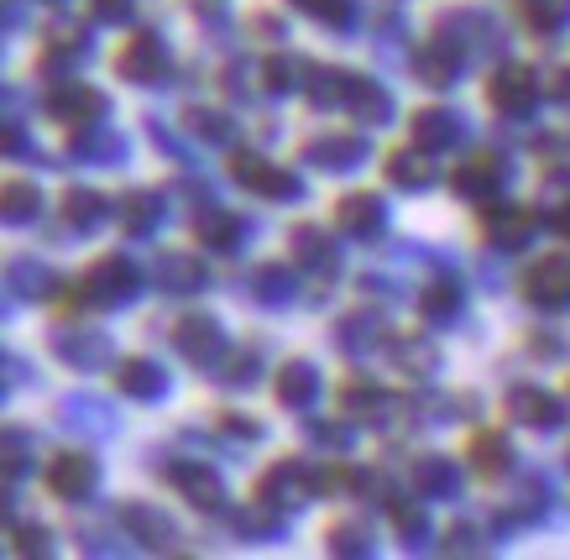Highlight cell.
I'll return each instance as SVG.
<instances>
[{"label": "cell", "instance_id": "15", "mask_svg": "<svg viewBox=\"0 0 570 560\" xmlns=\"http://www.w3.org/2000/svg\"><path fill=\"white\" fill-rule=\"evenodd\" d=\"M409 488H414V498H430V503H440V498H461V472H455V461L440 451H424L409 461Z\"/></svg>", "mask_w": 570, "mask_h": 560}, {"label": "cell", "instance_id": "20", "mask_svg": "<svg viewBox=\"0 0 570 560\" xmlns=\"http://www.w3.org/2000/svg\"><path fill=\"white\" fill-rule=\"evenodd\" d=\"M174 346L189 356L194 367H209V362H220V351H225L220 320H209V315H184V320L174 325Z\"/></svg>", "mask_w": 570, "mask_h": 560}, {"label": "cell", "instance_id": "51", "mask_svg": "<svg viewBox=\"0 0 570 560\" xmlns=\"http://www.w3.org/2000/svg\"><path fill=\"white\" fill-rule=\"evenodd\" d=\"M27 466H32V435L11 424V430H6V482H17Z\"/></svg>", "mask_w": 570, "mask_h": 560}, {"label": "cell", "instance_id": "61", "mask_svg": "<svg viewBox=\"0 0 570 560\" xmlns=\"http://www.w3.org/2000/svg\"><path fill=\"white\" fill-rule=\"evenodd\" d=\"M48 6H63V0H48Z\"/></svg>", "mask_w": 570, "mask_h": 560}, {"label": "cell", "instance_id": "36", "mask_svg": "<svg viewBox=\"0 0 570 560\" xmlns=\"http://www.w3.org/2000/svg\"><path fill=\"white\" fill-rule=\"evenodd\" d=\"M419 315H424V325H450V320L461 315V283L430 278L419 288Z\"/></svg>", "mask_w": 570, "mask_h": 560}, {"label": "cell", "instance_id": "39", "mask_svg": "<svg viewBox=\"0 0 570 560\" xmlns=\"http://www.w3.org/2000/svg\"><path fill=\"white\" fill-rule=\"evenodd\" d=\"M105 215H110V205H105L95 189H69L63 194V226L79 230V236H89V230L105 226Z\"/></svg>", "mask_w": 570, "mask_h": 560}, {"label": "cell", "instance_id": "35", "mask_svg": "<svg viewBox=\"0 0 570 560\" xmlns=\"http://www.w3.org/2000/svg\"><path fill=\"white\" fill-rule=\"evenodd\" d=\"M320 399V372L314 362H288V367L277 372V403L283 409H314Z\"/></svg>", "mask_w": 570, "mask_h": 560}, {"label": "cell", "instance_id": "2", "mask_svg": "<svg viewBox=\"0 0 570 560\" xmlns=\"http://www.w3.org/2000/svg\"><path fill=\"white\" fill-rule=\"evenodd\" d=\"M52 356L73 372H100L116 362V346L105 331H89V325H52Z\"/></svg>", "mask_w": 570, "mask_h": 560}, {"label": "cell", "instance_id": "56", "mask_svg": "<svg viewBox=\"0 0 570 560\" xmlns=\"http://www.w3.org/2000/svg\"><path fill=\"white\" fill-rule=\"evenodd\" d=\"M220 430L230 440H262V424L257 420H242V414H220Z\"/></svg>", "mask_w": 570, "mask_h": 560}, {"label": "cell", "instance_id": "8", "mask_svg": "<svg viewBox=\"0 0 570 560\" xmlns=\"http://www.w3.org/2000/svg\"><path fill=\"white\" fill-rule=\"evenodd\" d=\"M320 472H314L309 461H277L273 472L257 482V498H267V503H277V508H304V503H314L320 498Z\"/></svg>", "mask_w": 570, "mask_h": 560}, {"label": "cell", "instance_id": "37", "mask_svg": "<svg viewBox=\"0 0 570 560\" xmlns=\"http://www.w3.org/2000/svg\"><path fill=\"white\" fill-rule=\"evenodd\" d=\"M351 116H356V121L362 126H387L393 121V95H387V89L377 85V79H362V73H356V85H351Z\"/></svg>", "mask_w": 570, "mask_h": 560}, {"label": "cell", "instance_id": "17", "mask_svg": "<svg viewBox=\"0 0 570 560\" xmlns=\"http://www.w3.org/2000/svg\"><path fill=\"white\" fill-rule=\"evenodd\" d=\"M335 230L351 236V242H377L382 230H387V205H382L377 194H346L335 205Z\"/></svg>", "mask_w": 570, "mask_h": 560}, {"label": "cell", "instance_id": "21", "mask_svg": "<svg viewBox=\"0 0 570 560\" xmlns=\"http://www.w3.org/2000/svg\"><path fill=\"white\" fill-rule=\"evenodd\" d=\"M288 257H294V267L314 273V278H335V273H341V252L330 246V236L320 226L288 230Z\"/></svg>", "mask_w": 570, "mask_h": 560}, {"label": "cell", "instance_id": "30", "mask_svg": "<svg viewBox=\"0 0 570 560\" xmlns=\"http://www.w3.org/2000/svg\"><path fill=\"white\" fill-rule=\"evenodd\" d=\"M246 288H252V298H257L262 310H283V304H294L298 278L288 273V263H262Z\"/></svg>", "mask_w": 570, "mask_h": 560}, {"label": "cell", "instance_id": "7", "mask_svg": "<svg viewBox=\"0 0 570 560\" xmlns=\"http://www.w3.org/2000/svg\"><path fill=\"white\" fill-rule=\"evenodd\" d=\"M487 100H492V110H498V116H508V121H529V116H534V106H539V73L523 69V63H508V69L492 73Z\"/></svg>", "mask_w": 570, "mask_h": 560}, {"label": "cell", "instance_id": "42", "mask_svg": "<svg viewBox=\"0 0 570 560\" xmlns=\"http://www.w3.org/2000/svg\"><path fill=\"white\" fill-rule=\"evenodd\" d=\"M304 73H309V63H304V58H294V53H273L267 63H262V89H267V95H294V89L309 85Z\"/></svg>", "mask_w": 570, "mask_h": 560}, {"label": "cell", "instance_id": "1", "mask_svg": "<svg viewBox=\"0 0 570 560\" xmlns=\"http://www.w3.org/2000/svg\"><path fill=\"white\" fill-rule=\"evenodd\" d=\"M137 294H141V273L121 252L95 257V263L85 267V278H79V298H85L89 310H126Z\"/></svg>", "mask_w": 570, "mask_h": 560}, {"label": "cell", "instance_id": "59", "mask_svg": "<svg viewBox=\"0 0 570 560\" xmlns=\"http://www.w3.org/2000/svg\"><path fill=\"white\" fill-rule=\"evenodd\" d=\"M554 100H566V106H570V69L554 73Z\"/></svg>", "mask_w": 570, "mask_h": 560}, {"label": "cell", "instance_id": "5", "mask_svg": "<svg viewBox=\"0 0 570 560\" xmlns=\"http://www.w3.org/2000/svg\"><path fill=\"white\" fill-rule=\"evenodd\" d=\"M157 472L168 477L178 488V498L189 508H199V513H220L225 508V482L215 466H205V461H163Z\"/></svg>", "mask_w": 570, "mask_h": 560}, {"label": "cell", "instance_id": "57", "mask_svg": "<svg viewBox=\"0 0 570 560\" xmlns=\"http://www.w3.org/2000/svg\"><path fill=\"white\" fill-rule=\"evenodd\" d=\"M550 226L560 230V236H570V199H560V205L550 210Z\"/></svg>", "mask_w": 570, "mask_h": 560}, {"label": "cell", "instance_id": "14", "mask_svg": "<svg viewBox=\"0 0 570 560\" xmlns=\"http://www.w3.org/2000/svg\"><path fill=\"white\" fill-rule=\"evenodd\" d=\"M471 58L455 48V42H445V37L434 32L424 48L414 53V73H419V85H434V89H450V85H461V73H466Z\"/></svg>", "mask_w": 570, "mask_h": 560}, {"label": "cell", "instance_id": "26", "mask_svg": "<svg viewBox=\"0 0 570 560\" xmlns=\"http://www.w3.org/2000/svg\"><path fill=\"white\" fill-rule=\"evenodd\" d=\"M116 387L137 403H157L168 393V372L157 367V362H147V356H126L121 367H116Z\"/></svg>", "mask_w": 570, "mask_h": 560}, {"label": "cell", "instance_id": "9", "mask_svg": "<svg viewBox=\"0 0 570 560\" xmlns=\"http://www.w3.org/2000/svg\"><path fill=\"white\" fill-rule=\"evenodd\" d=\"M168 69H174V58H168V42L157 32H137V37H126V48L121 58H116V73L121 79H131V85H163L168 79Z\"/></svg>", "mask_w": 570, "mask_h": 560}, {"label": "cell", "instance_id": "27", "mask_svg": "<svg viewBox=\"0 0 570 560\" xmlns=\"http://www.w3.org/2000/svg\"><path fill=\"white\" fill-rule=\"evenodd\" d=\"M69 153H73L79 163L110 168V163H121V158H126V137H121V131H110L105 121H95V126H79V137L69 141Z\"/></svg>", "mask_w": 570, "mask_h": 560}, {"label": "cell", "instance_id": "50", "mask_svg": "<svg viewBox=\"0 0 570 560\" xmlns=\"http://www.w3.org/2000/svg\"><path fill=\"white\" fill-rule=\"evenodd\" d=\"M419 409H424L434 424H450V420H471L476 399H471V393H430V399H419Z\"/></svg>", "mask_w": 570, "mask_h": 560}, {"label": "cell", "instance_id": "23", "mask_svg": "<svg viewBox=\"0 0 570 560\" xmlns=\"http://www.w3.org/2000/svg\"><path fill=\"white\" fill-rule=\"evenodd\" d=\"M508 414L519 424H529V430H560L566 424V403L554 399V393H544V387H513L508 393Z\"/></svg>", "mask_w": 570, "mask_h": 560}, {"label": "cell", "instance_id": "28", "mask_svg": "<svg viewBox=\"0 0 570 560\" xmlns=\"http://www.w3.org/2000/svg\"><path fill=\"white\" fill-rule=\"evenodd\" d=\"M461 137H466V126H461L455 110L430 106L414 116V147H424V153H445V147H455Z\"/></svg>", "mask_w": 570, "mask_h": 560}, {"label": "cell", "instance_id": "24", "mask_svg": "<svg viewBox=\"0 0 570 560\" xmlns=\"http://www.w3.org/2000/svg\"><path fill=\"white\" fill-rule=\"evenodd\" d=\"M194 230H199V242L205 246H215V252H242V242H246V220L242 215H230V210H220L215 199H209L205 210L194 215Z\"/></svg>", "mask_w": 570, "mask_h": 560}, {"label": "cell", "instance_id": "10", "mask_svg": "<svg viewBox=\"0 0 570 560\" xmlns=\"http://www.w3.org/2000/svg\"><path fill=\"white\" fill-rule=\"evenodd\" d=\"M48 492H52V498H63V503H89V498L100 492V461H95V455H85V451L52 455Z\"/></svg>", "mask_w": 570, "mask_h": 560}, {"label": "cell", "instance_id": "44", "mask_svg": "<svg viewBox=\"0 0 570 560\" xmlns=\"http://www.w3.org/2000/svg\"><path fill=\"white\" fill-rule=\"evenodd\" d=\"M0 199H6V220H11V226H27V220L42 215V194H37L32 178H6Z\"/></svg>", "mask_w": 570, "mask_h": 560}, {"label": "cell", "instance_id": "12", "mask_svg": "<svg viewBox=\"0 0 570 560\" xmlns=\"http://www.w3.org/2000/svg\"><path fill=\"white\" fill-rule=\"evenodd\" d=\"M304 163L325 168V174H351V168L372 163V141H366V137H346V131H330V137L304 141Z\"/></svg>", "mask_w": 570, "mask_h": 560}, {"label": "cell", "instance_id": "48", "mask_svg": "<svg viewBox=\"0 0 570 560\" xmlns=\"http://www.w3.org/2000/svg\"><path fill=\"white\" fill-rule=\"evenodd\" d=\"M523 17L539 37H560L570 32V0H523Z\"/></svg>", "mask_w": 570, "mask_h": 560}, {"label": "cell", "instance_id": "29", "mask_svg": "<svg viewBox=\"0 0 570 560\" xmlns=\"http://www.w3.org/2000/svg\"><path fill=\"white\" fill-rule=\"evenodd\" d=\"M6 288H11V298H52L58 273L48 263H37V257H11L6 263Z\"/></svg>", "mask_w": 570, "mask_h": 560}, {"label": "cell", "instance_id": "43", "mask_svg": "<svg viewBox=\"0 0 570 560\" xmlns=\"http://www.w3.org/2000/svg\"><path fill=\"white\" fill-rule=\"evenodd\" d=\"M471 466H476V472L482 477H502V472H513V445H508V435H492V430H487V435H476L471 440Z\"/></svg>", "mask_w": 570, "mask_h": 560}, {"label": "cell", "instance_id": "18", "mask_svg": "<svg viewBox=\"0 0 570 560\" xmlns=\"http://www.w3.org/2000/svg\"><path fill=\"white\" fill-rule=\"evenodd\" d=\"M121 529L141 550H174L178 544V524L153 503H121Z\"/></svg>", "mask_w": 570, "mask_h": 560}, {"label": "cell", "instance_id": "11", "mask_svg": "<svg viewBox=\"0 0 570 560\" xmlns=\"http://www.w3.org/2000/svg\"><path fill=\"white\" fill-rule=\"evenodd\" d=\"M523 288H529V298H534L539 310H550V315L570 310V252H550V257H539V263L529 267Z\"/></svg>", "mask_w": 570, "mask_h": 560}, {"label": "cell", "instance_id": "34", "mask_svg": "<svg viewBox=\"0 0 570 560\" xmlns=\"http://www.w3.org/2000/svg\"><path fill=\"white\" fill-rule=\"evenodd\" d=\"M387 351H393V367L403 377H434L440 372V351L424 335H397V341H387Z\"/></svg>", "mask_w": 570, "mask_h": 560}, {"label": "cell", "instance_id": "13", "mask_svg": "<svg viewBox=\"0 0 570 560\" xmlns=\"http://www.w3.org/2000/svg\"><path fill=\"white\" fill-rule=\"evenodd\" d=\"M387 341H393V335H387L382 315H372V310H356V315L335 320V351H341V356H351V362H366V356H372V351H382Z\"/></svg>", "mask_w": 570, "mask_h": 560}, {"label": "cell", "instance_id": "41", "mask_svg": "<svg viewBox=\"0 0 570 560\" xmlns=\"http://www.w3.org/2000/svg\"><path fill=\"white\" fill-rule=\"evenodd\" d=\"M257 362H262L257 351H246V346L230 351V346H225L220 362H209L205 372L215 377V383H225V387H252V383H257Z\"/></svg>", "mask_w": 570, "mask_h": 560}, {"label": "cell", "instance_id": "49", "mask_svg": "<svg viewBox=\"0 0 570 560\" xmlns=\"http://www.w3.org/2000/svg\"><path fill=\"white\" fill-rule=\"evenodd\" d=\"M325 550L330 556H372V529L366 524H330L325 529Z\"/></svg>", "mask_w": 570, "mask_h": 560}, {"label": "cell", "instance_id": "55", "mask_svg": "<svg viewBox=\"0 0 570 560\" xmlns=\"http://www.w3.org/2000/svg\"><path fill=\"white\" fill-rule=\"evenodd\" d=\"M89 17L105 27H121V21H131V0H89Z\"/></svg>", "mask_w": 570, "mask_h": 560}, {"label": "cell", "instance_id": "60", "mask_svg": "<svg viewBox=\"0 0 570 560\" xmlns=\"http://www.w3.org/2000/svg\"><path fill=\"white\" fill-rule=\"evenodd\" d=\"M21 383V356H6V387Z\"/></svg>", "mask_w": 570, "mask_h": 560}, {"label": "cell", "instance_id": "54", "mask_svg": "<svg viewBox=\"0 0 570 560\" xmlns=\"http://www.w3.org/2000/svg\"><path fill=\"white\" fill-rule=\"evenodd\" d=\"M11 540H17V544H11L17 556H48V550H52V534H48V529H42V524H32V529H17Z\"/></svg>", "mask_w": 570, "mask_h": 560}, {"label": "cell", "instance_id": "47", "mask_svg": "<svg viewBox=\"0 0 570 560\" xmlns=\"http://www.w3.org/2000/svg\"><path fill=\"white\" fill-rule=\"evenodd\" d=\"M393 529H397V540H403V550H424L430 544V513L419 503H403V498H393Z\"/></svg>", "mask_w": 570, "mask_h": 560}, {"label": "cell", "instance_id": "58", "mask_svg": "<svg viewBox=\"0 0 570 560\" xmlns=\"http://www.w3.org/2000/svg\"><path fill=\"white\" fill-rule=\"evenodd\" d=\"M21 17H27L21 0H6V32H21Z\"/></svg>", "mask_w": 570, "mask_h": 560}, {"label": "cell", "instance_id": "33", "mask_svg": "<svg viewBox=\"0 0 570 560\" xmlns=\"http://www.w3.org/2000/svg\"><path fill=\"white\" fill-rule=\"evenodd\" d=\"M393 409L397 403L382 393V387H372V383H351L346 393H341V414H351L356 424H387L393 420Z\"/></svg>", "mask_w": 570, "mask_h": 560}, {"label": "cell", "instance_id": "53", "mask_svg": "<svg viewBox=\"0 0 570 560\" xmlns=\"http://www.w3.org/2000/svg\"><path fill=\"white\" fill-rule=\"evenodd\" d=\"M492 544L482 540V529H471V524H455L450 529V556H487Z\"/></svg>", "mask_w": 570, "mask_h": 560}, {"label": "cell", "instance_id": "52", "mask_svg": "<svg viewBox=\"0 0 570 560\" xmlns=\"http://www.w3.org/2000/svg\"><path fill=\"white\" fill-rule=\"evenodd\" d=\"M309 440L314 445H320V451H335V455H346L351 451V440H356V430H351V424H341V420H314L309 424Z\"/></svg>", "mask_w": 570, "mask_h": 560}, {"label": "cell", "instance_id": "32", "mask_svg": "<svg viewBox=\"0 0 570 560\" xmlns=\"http://www.w3.org/2000/svg\"><path fill=\"white\" fill-rule=\"evenodd\" d=\"M351 85H356V73L351 69H309L304 95H309L314 110H346L351 106Z\"/></svg>", "mask_w": 570, "mask_h": 560}, {"label": "cell", "instance_id": "16", "mask_svg": "<svg viewBox=\"0 0 570 560\" xmlns=\"http://www.w3.org/2000/svg\"><path fill=\"white\" fill-rule=\"evenodd\" d=\"M105 110H110V100H105L100 89H89V85H79V79H69V85H58L48 95V116L52 121H63V126H95V121H105Z\"/></svg>", "mask_w": 570, "mask_h": 560}, {"label": "cell", "instance_id": "46", "mask_svg": "<svg viewBox=\"0 0 570 560\" xmlns=\"http://www.w3.org/2000/svg\"><path fill=\"white\" fill-rule=\"evenodd\" d=\"M184 131H189L194 141H205V147H230V141H236V121L220 116V110H189V116H184Z\"/></svg>", "mask_w": 570, "mask_h": 560}, {"label": "cell", "instance_id": "6", "mask_svg": "<svg viewBox=\"0 0 570 560\" xmlns=\"http://www.w3.org/2000/svg\"><path fill=\"white\" fill-rule=\"evenodd\" d=\"M440 37L445 42H455L466 58H492V53H502V27L487 11H445L440 17Z\"/></svg>", "mask_w": 570, "mask_h": 560}, {"label": "cell", "instance_id": "45", "mask_svg": "<svg viewBox=\"0 0 570 560\" xmlns=\"http://www.w3.org/2000/svg\"><path fill=\"white\" fill-rule=\"evenodd\" d=\"M298 17L320 21V27H330V32H346V27H356V0H288Z\"/></svg>", "mask_w": 570, "mask_h": 560}, {"label": "cell", "instance_id": "4", "mask_svg": "<svg viewBox=\"0 0 570 560\" xmlns=\"http://www.w3.org/2000/svg\"><path fill=\"white\" fill-rule=\"evenodd\" d=\"M230 178L242 184V189L262 194V199H304V178L294 168H283V163H267L257 153H236L230 158Z\"/></svg>", "mask_w": 570, "mask_h": 560}, {"label": "cell", "instance_id": "19", "mask_svg": "<svg viewBox=\"0 0 570 560\" xmlns=\"http://www.w3.org/2000/svg\"><path fill=\"white\" fill-rule=\"evenodd\" d=\"M153 278H157V288H163V294H174V298L205 294V288H209V273H205V263H199L194 252H157Z\"/></svg>", "mask_w": 570, "mask_h": 560}, {"label": "cell", "instance_id": "38", "mask_svg": "<svg viewBox=\"0 0 570 560\" xmlns=\"http://www.w3.org/2000/svg\"><path fill=\"white\" fill-rule=\"evenodd\" d=\"M163 194H153V189H137V194H126L121 199V230L126 236H153L157 226H163Z\"/></svg>", "mask_w": 570, "mask_h": 560}, {"label": "cell", "instance_id": "25", "mask_svg": "<svg viewBox=\"0 0 570 560\" xmlns=\"http://www.w3.org/2000/svg\"><path fill=\"white\" fill-rule=\"evenodd\" d=\"M58 424H63V430H79V435H110V430H116V414H110L105 399L79 393V399L58 403Z\"/></svg>", "mask_w": 570, "mask_h": 560}, {"label": "cell", "instance_id": "3", "mask_svg": "<svg viewBox=\"0 0 570 560\" xmlns=\"http://www.w3.org/2000/svg\"><path fill=\"white\" fill-rule=\"evenodd\" d=\"M508 184H513V163L498 158V153H476V158L455 163V174H450V189L471 205H492Z\"/></svg>", "mask_w": 570, "mask_h": 560}, {"label": "cell", "instance_id": "31", "mask_svg": "<svg viewBox=\"0 0 570 560\" xmlns=\"http://www.w3.org/2000/svg\"><path fill=\"white\" fill-rule=\"evenodd\" d=\"M382 168H387V184H393V189H414L419 194V189H430L434 184V163H430L424 147H397Z\"/></svg>", "mask_w": 570, "mask_h": 560}, {"label": "cell", "instance_id": "22", "mask_svg": "<svg viewBox=\"0 0 570 560\" xmlns=\"http://www.w3.org/2000/svg\"><path fill=\"white\" fill-rule=\"evenodd\" d=\"M534 236H539V210H529V205H498L487 215V242L498 252H523Z\"/></svg>", "mask_w": 570, "mask_h": 560}, {"label": "cell", "instance_id": "40", "mask_svg": "<svg viewBox=\"0 0 570 560\" xmlns=\"http://www.w3.org/2000/svg\"><path fill=\"white\" fill-rule=\"evenodd\" d=\"M236 534H242V540H257V544L277 540V534H283V508L267 503V498L246 503L242 513H236Z\"/></svg>", "mask_w": 570, "mask_h": 560}]
</instances>
